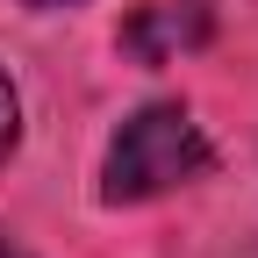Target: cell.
I'll list each match as a JSON object with an SVG mask.
<instances>
[{"label":"cell","instance_id":"cell-1","mask_svg":"<svg viewBox=\"0 0 258 258\" xmlns=\"http://www.w3.org/2000/svg\"><path fill=\"white\" fill-rule=\"evenodd\" d=\"M208 158H215V151H208V137H201V122H194L179 101H151V108H137V115L115 129L108 165H101V201H108V208L158 201V194L201 179Z\"/></svg>","mask_w":258,"mask_h":258},{"label":"cell","instance_id":"cell-2","mask_svg":"<svg viewBox=\"0 0 258 258\" xmlns=\"http://www.w3.org/2000/svg\"><path fill=\"white\" fill-rule=\"evenodd\" d=\"M208 36H215V8L208 0H144L122 22V50L144 57V64H172L186 50H201Z\"/></svg>","mask_w":258,"mask_h":258},{"label":"cell","instance_id":"cell-5","mask_svg":"<svg viewBox=\"0 0 258 258\" xmlns=\"http://www.w3.org/2000/svg\"><path fill=\"white\" fill-rule=\"evenodd\" d=\"M29 8H72V0H29Z\"/></svg>","mask_w":258,"mask_h":258},{"label":"cell","instance_id":"cell-3","mask_svg":"<svg viewBox=\"0 0 258 258\" xmlns=\"http://www.w3.org/2000/svg\"><path fill=\"white\" fill-rule=\"evenodd\" d=\"M22 144V101H15V86L8 72H0V165H8V151Z\"/></svg>","mask_w":258,"mask_h":258},{"label":"cell","instance_id":"cell-4","mask_svg":"<svg viewBox=\"0 0 258 258\" xmlns=\"http://www.w3.org/2000/svg\"><path fill=\"white\" fill-rule=\"evenodd\" d=\"M0 258H29V251H22V244H8V237H0Z\"/></svg>","mask_w":258,"mask_h":258}]
</instances>
